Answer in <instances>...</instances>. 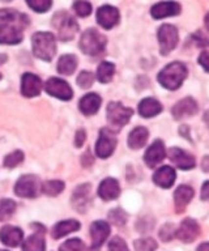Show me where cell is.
<instances>
[{"label": "cell", "mask_w": 209, "mask_h": 251, "mask_svg": "<svg viewBox=\"0 0 209 251\" xmlns=\"http://www.w3.org/2000/svg\"><path fill=\"white\" fill-rule=\"evenodd\" d=\"M186 76H187V68L185 64L181 62H173L167 64L158 74V81L166 89L175 90L185 81Z\"/></svg>", "instance_id": "6da1fadb"}, {"label": "cell", "mask_w": 209, "mask_h": 251, "mask_svg": "<svg viewBox=\"0 0 209 251\" xmlns=\"http://www.w3.org/2000/svg\"><path fill=\"white\" fill-rule=\"evenodd\" d=\"M33 52L38 59L50 62L56 52L55 37L47 31H38L32 37Z\"/></svg>", "instance_id": "7a4b0ae2"}, {"label": "cell", "mask_w": 209, "mask_h": 251, "mask_svg": "<svg viewBox=\"0 0 209 251\" xmlns=\"http://www.w3.org/2000/svg\"><path fill=\"white\" fill-rule=\"evenodd\" d=\"M106 47V37L95 29H88L80 38V49L87 55H99Z\"/></svg>", "instance_id": "3957f363"}, {"label": "cell", "mask_w": 209, "mask_h": 251, "mask_svg": "<svg viewBox=\"0 0 209 251\" xmlns=\"http://www.w3.org/2000/svg\"><path fill=\"white\" fill-rule=\"evenodd\" d=\"M52 25L58 31L60 41H70L79 31V24L67 12H58L52 17Z\"/></svg>", "instance_id": "277c9868"}, {"label": "cell", "mask_w": 209, "mask_h": 251, "mask_svg": "<svg viewBox=\"0 0 209 251\" xmlns=\"http://www.w3.org/2000/svg\"><path fill=\"white\" fill-rule=\"evenodd\" d=\"M134 115V110L123 106L120 102H110L107 105V121L115 128H122L130 122Z\"/></svg>", "instance_id": "5b68a950"}, {"label": "cell", "mask_w": 209, "mask_h": 251, "mask_svg": "<svg viewBox=\"0 0 209 251\" xmlns=\"http://www.w3.org/2000/svg\"><path fill=\"white\" fill-rule=\"evenodd\" d=\"M158 41H160V50L162 55H167L173 51L178 45V30L173 25H162L158 29Z\"/></svg>", "instance_id": "8992f818"}, {"label": "cell", "mask_w": 209, "mask_h": 251, "mask_svg": "<svg viewBox=\"0 0 209 251\" xmlns=\"http://www.w3.org/2000/svg\"><path fill=\"white\" fill-rule=\"evenodd\" d=\"M40 188H42L40 179L36 176L28 174V176H23L17 180L15 192L17 196H21V198H36Z\"/></svg>", "instance_id": "52a82bcc"}, {"label": "cell", "mask_w": 209, "mask_h": 251, "mask_svg": "<svg viewBox=\"0 0 209 251\" xmlns=\"http://www.w3.org/2000/svg\"><path fill=\"white\" fill-rule=\"evenodd\" d=\"M116 147V136L109 128H102L99 132V139L95 145V153L101 158H107L114 152Z\"/></svg>", "instance_id": "ba28073f"}, {"label": "cell", "mask_w": 209, "mask_h": 251, "mask_svg": "<svg viewBox=\"0 0 209 251\" xmlns=\"http://www.w3.org/2000/svg\"><path fill=\"white\" fill-rule=\"evenodd\" d=\"M45 89H46V92H47L50 96L59 98V100H63V101L71 100L72 96H73V92H72L71 86L68 85L64 80L58 77L48 78L47 82H46V85H45Z\"/></svg>", "instance_id": "9c48e42d"}, {"label": "cell", "mask_w": 209, "mask_h": 251, "mask_svg": "<svg viewBox=\"0 0 209 251\" xmlns=\"http://www.w3.org/2000/svg\"><path fill=\"white\" fill-rule=\"evenodd\" d=\"M199 234H200L199 224L192 219H186L182 221L181 226H179V229L175 233V237L183 241V242L188 243L195 241L199 237Z\"/></svg>", "instance_id": "30bf717a"}, {"label": "cell", "mask_w": 209, "mask_h": 251, "mask_svg": "<svg viewBox=\"0 0 209 251\" xmlns=\"http://www.w3.org/2000/svg\"><path fill=\"white\" fill-rule=\"evenodd\" d=\"M92 200V190L91 184H81L79 187L76 188L73 195H72V205L75 207L77 212H84L87 211L88 205L91 203Z\"/></svg>", "instance_id": "8fae6325"}, {"label": "cell", "mask_w": 209, "mask_h": 251, "mask_svg": "<svg viewBox=\"0 0 209 251\" xmlns=\"http://www.w3.org/2000/svg\"><path fill=\"white\" fill-rule=\"evenodd\" d=\"M109 234H110V226L106 221H94L91 226L92 249L97 250L98 247L102 246Z\"/></svg>", "instance_id": "7c38bea8"}, {"label": "cell", "mask_w": 209, "mask_h": 251, "mask_svg": "<svg viewBox=\"0 0 209 251\" xmlns=\"http://www.w3.org/2000/svg\"><path fill=\"white\" fill-rule=\"evenodd\" d=\"M0 24L1 25H16L24 29L29 25L28 16L17 12L16 9H0Z\"/></svg>", "instance_id": "4fadbf2b"}, {"label": "cell", "mask_w": 209, "mask_h": 251, "mask_svg": "<svg viewBox=\"0 0 209 251\" xmlns=\"http://www.w3.org/2000/svg\"><path fill=\"white\" fill-rule=\"evenodd\" d=\"M42 90V81L38 76L33 74H25L21 78V93L25 97H36Z\"/></svg>", "instance_id": "5bb4252c"}, {"label": "cell", "mask_w": 209, "mask_h": 251, "mask_svg": "<svg viewBox=\"0 0 209 251\" xmlns=\"http://www.w3.org/2000/svg\"><path fill=\"white\" fill-rule=\"evenodd\" d=\"M97 21L105 29H111L119 23V11L111 5H103L97 12Z\"/></svg>", "instance_id": "9a60e30c"}, {"label": "cell", "mask_w": 209, "mask_h": 251, "mask_svg": "<svg viewBox=\"0 0 209 251\" xmlns=\"http://www.w3.org/2000/svg\"><path fill=\"white\" fill-rule=\"evenodd\" d=\"M169 157L171 162H173L177 168L182 169V170H189L192 169L196 164L195 157L191 156L189 153L185 152L179 148H171L169 151Z\"/></svg>", "instance_id": "2e32d148"}, {"label": "cell", "mask_w": 209, "mask_h": 251, "mask_svg": "<svg viewBox=\"0 0 209 251\" xmlns=\"http://www.w3.org/2000/svg\"><path fill=\"white\" fill-rule=\"evenodd\" d=\"M24 38L23 29L16 25H0V43L17 45Z\"/></svg>", "instance_id": "e0dca14e"}, {"label": "cell", "mask_w": 209, "mask_h": 251, "mask_svg": "<svg viewBox=\"0 0 209 251\" xmlns=\"http://www.w3.org/2000/svg\"><path fill=\"white\" fill-rule=\"evenodd\" d=\"M165 145H163V143L161 140H157L154 141L153 144L146 149L144 160H145V164L149 168H156L165 158Z\"/></svg>", "instance_id": "ac0fdd59"}, {"label": "cell", "mask_w": 209, "mask_h": 251, "mask_svg": "<svg viewBox=\"0 0 209 251\" xmlns=\"http://www.w3.org/2000/svg\"><path fill=\"white\" fill-rule=\"evenodd\" d=\"M197 111V105L195 100H192L191 97H187L185 100H182L174 106L171 113H173V117L175 119H183V118H188L193 114H196Z\"/></svg>", "instance_id": "d6986e66"}, {"label": "cell", "mask_w": 209, "mask_h": 251, "mask_svg": "<svg viewBox=\"0 0 209 251\" xmlns=\"http://www.w3.org/2000/svg\"><path fill=\"white\" fill-rule=\"evenodd\" d=\"M24 233L20 227L12 226V225H7L1 230H0V239L1 242L9 247H17L23 241Z\"/></svg>", "instance_id": "ffe728a7"}, {"label": "cell", "mask_w": 209, "mask_h": 251, "mask_svg": "<svg viewBox=\"0 0 209 251\" xmlns=\"http://www.w3.org/2000/svg\"><path fill=\"white\" fill-rule=\"evenodd\" d=\"M152 16L154 19H163L169 16H175L181 13V5L175 1H165V3H158L152 8Z\"/></svg>", "instance_id": "44dd1931"}, {"label": "cell", "mask_w": 209, "mask_h": 251, "mask_svg": "<svg viewBox=\"0 0 209 251\" xmlns=\"http://www.w3.org/2000/svg\"><path fill=\"white\" fill-rule=\"evenodd\" d=\"M120 194V187H119L118 180L114 178H106L101 182L98 187V195L103 200H114L116 199Z\"/></svg>", "instance_id": "7402d4cb"}, {"label": "cell", "mask_w": 209, "mask_h": 251, "mask_svg": "<svg viewBox=\"0 0 209 251\" xmlns=\"http://www.w3.org/2000/svg\"><path fill=\"white\" fill-rule=\"evenodd\" d=\"M154 183L162 188H170L175 182V170L170 166H162L154 173Z\"/></svg>", "instance_id": "603a6c76"}, {"label": "cell", "mask_w": 209, "mask_h": 251, "mask_svg": "<svg viewBox=\"0 0 209 251\" xmlns=\"http://www.w3.org/2000/svg\"><path fill=\"white\" fill-rule=\"evenodd\" d=\"M193 196V190L189 186L182 184L175 190L174 194V201H175V208H177L178 213L185 211V208L187 207V204L191 201Z\"/></svg>", "instance_id": "cb8c5ba5"}, {"label": "cell", "mask_w": 209, "mask_h": 251, "mask_svg": "<svg viewBox=\"0 0 209 251\" xmlns=\"http://www.w3.org/2000/svg\"><path fill=\"white\" fill-rule=\"evenodd\" d=\"M101 97L97 93H89L80 100V110L85 115H93L101 106Z\"/></svg>", "instance_id": "d4e9b609"}, {"label": "cell", "mask_w": 209, "mask_h": 251, "mask_svg": "<svg viewBox=\"0 0 209 251\" xmlns=\"http://www.w3.org/2000/svg\"><path fill=\"white\" fill-rule=\"evenodd\" d=\"M80 223L76 220H66V221H60L52 227V237L55 239H59L64 235L70 234L72 231H76L80 229Z\"/></svg>", "instance_id": "484cf974"}, {"label": "cell", "mask_w": 209, "mask_h": 251, "mask_svg": "<svg viewBox=\"0 0 209 251\" xmlns=\"http://www.w3.org/2000/svg\"><path fill=\"white\" fill-rule=\"evenodd\" d=\"M162 111V105L154 98H145L139 105V113L144 118H150Z\"/></svg>", "instance_id": "4316f807"}, {"label": "cell", "mask_w": 209, "mask_h": 251, "mask_svg": "<svg viewBox=\"0 0 209 251\" xmlns=\"http://www.w3.org/2000/svg\"><path fill=\"white\" fill-rule=\"evenodd\" d=\"M45 249H46V242L44 238V230L34 233L23 243V251H45Z\"/></svg>", "instance_id": "83f0119b"}, {"label": "cell", "mask_w": 209, "mask_h": 251, "mask_svg": "<svg viewBox=\"0 0 209 251\" xmlns=\"http://www.w3.org/2000/svg\"><path fill=\"white\" fill-rule=\"evenodd\" d=\"M149 137L148 129L144 127H136L134 131H131L130 136H128V145L132 149H140L144 147Z\"/></svg>", "instance_id": "f1b7e54d"}, {"label": "cell", "mask_w": 209, "mask_h": 251, "mask_svg": "<svg viewBox=\"0 0 209 251\" xmlns=\"http://www.w3.org/2000/svg\"><path fill=\"white\" fill-rule=\"evenodd\" d=\"M77 67V58L75 55H63L58 62V71L62 75H72Z\"/></svg>", "instance_id": "f546056e"}, {"label": "cell", "mask_w": 209, "mask_h": 251, "mask_svg": "<svg viewBox=\"0 0 209 251\" xmlns=\"http://www.w3.org/2000/svg\"><path fill=\"white\" fill-rule=\"evenodd\" d=\"M115 72V67L113 63L110 62H102L98 66V70H97V77L101 82L106 84L113 78Z\"/></svg>", "instance_id": "4dcf8cb0"}, {"label": "cell", "mask_w": 209, "mask_h": 251, "mask_svg": "<svg viewBox=\"0 0 209 251\" xmlns=\"http://www.w3.org/2000/svg\"><path fill=\"white\" fill-rule=\"evenodd\" d=\"M16 211V203L11 199L0 200V221L8 220Z\"/></svg>", "instance_id": "1f68e13d"}, {"label": "cell", "mask_w": 209, "mask_h": 251, "mask_svg": "<svg viewBox=\"0 0 209 251\" xmlns=\"http://www.w3.org/2000/svg\"><path fill=\"white\" fill-rule=\"evenodd\" d=\"M44 194L48 196H56L59 195L60 192L64 190V183L62 180H47L42 184V188H41Z\"/></svg>", "instance_id": "d6a6232c"}, {"label": "cell", "mask_w": 209, "mask_h": 251, "mask_svg": "<svg viewBox=\"0 0 209 251\" xmlns=\"http://www.w3.org/2000/svg\"><path fill=\"white\" fill-rule=\"evenodd\" d=\"M134 246L136 251H156L158 245L153 238H141L136 239Z\"/></svg>", "instance_id": "836d02e7"}, {"label": "cell", "mask_w": 209, "mask_h": 251, "mask_svg": "<svg viewBox=\"0 0 209 251\" xmlns=\"http://www.w3.org/2000/svg\"><path fill=\"white\" fill-rule=\"evenodd\" d=\"M59 251H85V245L79 238L68 239L59 247Z\"/></svg>", "instance_id": "e575fe53"}, {"label": "cell", "mask_w": 209, "mask_h": 251, "mask_svg": "<svg viewBox=\"0 0 209 251\" xmlns=\"http://www.w3.org/2000/svg\"><path fill=\"white\" fill-rule=\"evenodd\" d=\"M23 161H24V153L21 151H15L4 158V166L9 169L16 168L17 165H20Z\"/></svg>", "instance_id": "d590c367"}, {"label": "cell", "mask_w": 209, "mask_h": 251, "mask_svg": "<svg viewBox=\"0 0 209 251\" xmlns=\"http://www.w3.org/2000/svg\"><path fill=\"white\" fill-rule=\"evenodd\" d=\"M109 219L111 220V223L115 224L116 226H123L127 223V215L126 212H123L119 208H115L109 213Z\"/></svg>", "instance_id": "8d00e7d4"}, {"label": "cell", "mask_w": 209, "mask_h": 251, "mask_svg": "<svg viewBox=\"0 0 209 251\" xmlns=\"http://www.w3.org/2000/svg\"><path fill=\"white\" fill-rule=\"evenodd\" d=\"M93 81H94V76H93V74L89 72V71H83V72L79 75V77H77V84H79V86H81L83 89L91 88V86L93 85Z\"/></svg>", "instance_id": "74e56055"}, {"label": "cell", "mask_w": 209, "mask_h": 251, "mask_svg": "<svg viewBox=\"0 0 209 251\" xmlns=\"http://www.w3.org/2000/svg\"><path fill=\"white\" fill-rule=\"evenodd\" d=\"M26 4L32 8L33 11L40 12V13H44V12L48 11V8L52 5L50 0H32V1H28Z\"/></svg>", "instance_id": "f35d334b"}, {"label": "cell", "mask_w": 209, "mask_h": 251, "mask_svg": "<svg viewBox=\"0 0 209 251\" xmlns=\"http://www.w3.org/2000/svg\"><path fill=\"white\" fill-rule=\"evenodd\" d=\"M73 9L80 17H87L92 13V4L88 1H76L73 3Z\"/></svg>", "instance_id": "ab89813d"}, {"label": "cell", "mask_w": 209, "mask_h": 251, "mask_svg": "<svg viewBox=\"0 0 209 251\" xmlns=\"http://www.w3.org/2000/svg\"><path fill=\"white\" fill-rule=\"evenodd\" d=\"M109 251H130L127 243L120 237H114L109 243Z\"/></svg>", "instance_id": "60d3db41"}, {"label": "cell", "mask_w": 209, "mask_h": 251, "mask_svg": "<svg viewBox=\"0 0 209 251\" xmlns=\"http://www.w3.org/2000/svg\"><path fill=\"white\" fill-rule=\"evenodd\" d=\"M175 233H177V230L174 229L173 224H166V225L162 226L161 231H160V237H161L165 242H167V241H171V239L175 237Z\"/></svg>", "instance_id": "b9f144b4"}, {"label": "cell", "mask_w": 209, "mask_h": 251, "mask_svg": "<svg viewBox=\"0 0 209 251\" xmlns=\"http://www.w3.org/2000/svg\"><path fill=\"white\" fill-rule=\"evenodd\" d=\"M199 63L200 66L204 68L207 72H209V52L208 51H203L199 56Z\"/></svg>", "instance_id": "7bdbcfd3"}, {"label": "cell", "mask_w": 209, "mask_h": 251, "mask_svg": "<svg viewBox=\"0 0 209 251\" xmlns=\"http://www.w3.org/2000/svg\"><path fill=\"white\" fill-rule=\"evenodd\" d=\"M85 139H87V133L84 129H79L77 132H76V137H75V144L77 148H80L81 145L85 143Z\"/></svg>", "instance_id": "ee69618b"}, {"label": "cell", "mask_w": 209, "mask_h": 251, "mask_svg": "<svg viewBox=\"0 0 209 251\" xmlns=\"http://www.w3.org/2000/svg\"><path fill=\"white\" fill-rule=\"evenodd\" d=\"M201 199L209 200V180L203 184V188H201Z\"/></svg>", "instance_id": "f6af8a7d"}, {"label": "cell", "mask_w": 209, "mask_h": 251, "mask_svg": "<svg viewBox=\"0 0 209 251\" xmlns=\"http://www.w3.org/2000/svg\"><path fill=\"white\" fill-rule=\"evenodd\" d=\"M203 169L205 172H209V157H205L204 161H203Z\"/></svg>", "instance_id": "bcb514c9"}, {"label": "cell", "mask_w": 209, "mask_h": 251, "mask_svg": "<svg viewBox=\"0 0 209 251\" xmlns=\"http://www.w3.org/2000/svg\"><path fill=\"white\" fill-rule=\"evenodd\" d=\"M197 251H209V243H203V245H200Z\"/></svg>", "instance_id": "7dc6e473"}, {"label": "cell", "mask_w": 209, "mask_h": 251, "mask_svg": "<svg viewBox=\"0 0 209 251\" xmlns=\"http://www.w3.org/2000/svg\"><path fill=\"white\" fill-rule=\"evenodd\" d=\"M204 121H205V123H207V126H208V128H209V110L207 111V113H205Z\"/></svg>", "instance_id": "c3c4849f"}, {"label": "cell", "mask_w": 209, "mask_h": 251, "mask_svg": "<svg viewBox=\"0 0 209 251\" xmlns=\"http://www.w3.org/2000/svg\"><path fill=\"white\" fill-rule=\"evenodd\" d=\"M205 26H207V29L209 30V13L205 16Z\"/></svg>", "instance_id": "681fc988"}, {"label": "cell", "mask_w": 209, "mask_h": 251, "mask_svg": "<svg viewBox=\"0 0 209 251\" xmlns=\"http://www.w3.org/2000/svg\"><path fill=\"white\" fill-rule=\"evenodd\" d=\"M0 78H1V75H0Z\"/></svg>", "instance_id": "f907efd6"}, {"label": "cell", "mask_w": 209, "mask_h": 251, "mask_svg": "<svg viewBox=\"0 0 209 251\" xmlns=\"http://www.w3.org/2000/svg\"><path fill=\"white\" fill-rule=\"evenodd\" d=\"M0 251H5V250H0Z\"/></svg>", "instance_id": "816d5d0a"}]
</instances>
